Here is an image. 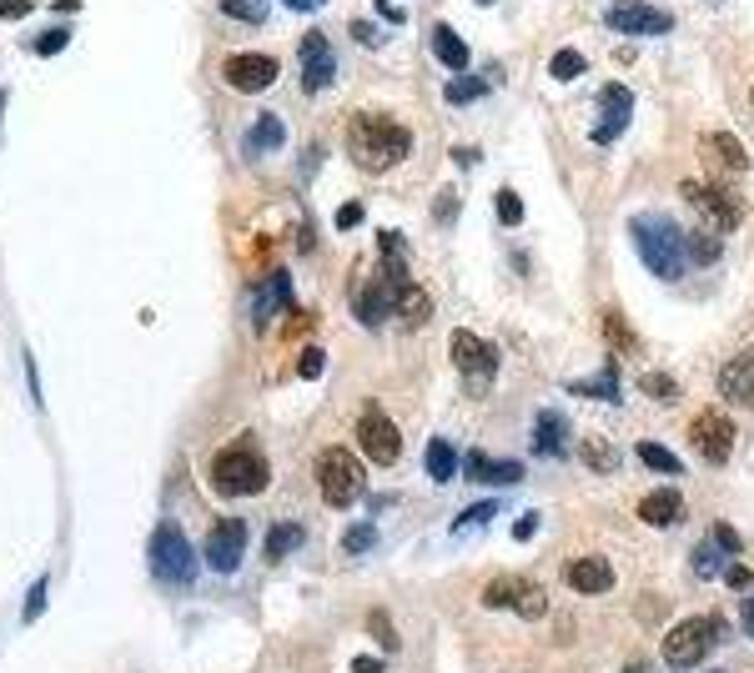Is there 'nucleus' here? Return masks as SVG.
Returning a JSON list of instances; mask_svg holds the SVG:
<instances>
[{
	"label": "nucleus",
	"mask_w": 754,
	"mask_h": 673,
	"mask_svg": "<svg viewBox=\"0 0 754 673\" xmlns=\"http://www.w3.org/2000/svg\"><path fill=\"white\" fill-rule=\"evenodd\" d=\"M413 151V131L403 121L382 117V111H357L348 121V156L363 171H392Z\"/></svg>",
	"instance_id": "obj_1"
},
{
	"label": "nucleus",
	"mask_w": 754,
	"mask_h": 673,
	"mask_svg": "<svg viewBox=\"0 0 754 673\" xmlns=\"http://www.w3.org/2000/svg\"><path fill=\"white\" fill-rule=\"evenodd\" d=\"M629 236H634L639 257L654 277L664 282H679L684 267H690V236L674 227V217H659V211H644V217L629 221Z\"/></svg>",
	"instance_id": "obj_2"
},
{
	"label": "nucleus",
	"mask_w": 754,
	"mask_h": 673,
	"mask_svg": "<svg viewBox=\"0 0 754 673\" xmlns=\"http://www.w3.org/2000/svg\"><path fill=\"white\" fill-rule=\"evenodd\" d=\"M207 478H211V488H217L221 498H247V492L267 488L272 467H267V457H262L257 442L236 438V442H227V448H217V457H211V467H207Z\"/></svg>",
	"instance_id": "obj_3"
},
{
	"label": "nucleus",
	"mask_w": 754,
	"mask_h": 673,
	"mask_svg": "<svg viewBox=\"0 0 754 673\" xmlns=\"http://www.w3.org/2000/svg\"><path fill=\"white\" fill-rule=\"evenodd\" d=\"M719 634H725L719 613H694V619L674 623V628H669V638H664V663H669L674 673L694 669V663L709 659V648L719 644Z\"/></svg>",
	"instance_id": "obj_4"
},
{
	"label": "nucleus",
	"mask_w": 754,
	"mask_h": 673,
	"mask_svg": "<svg viewBox=\"0 0 754 673\" xmlns=\"http://www.w3.org/2000/svg\"><path fill=\"white\" fill-rule=\"evenodd\" d=\"M151 573L161 583H192L196 578V553H192V538H186L177 523H157L151 533Z\"/></svg>",
	"instance_id": "obj_5"
},
{
	"label": "nucleus",
	"mask_w": 754,
	"mask_h": 673,
	"mask_svg": "<svg viewBox=\"0 0 754 673\" xmlns=\"http://www.w3.org/2000/svg\"><path fill=\"white\" fill-rule=\"evenodd\" d=\"M317 482H323L327 507H352L363 503V467L352 463L348 448H327L317 463Z\"/></svg>",
	"instance_id": "obj_6"
},
{
	"label": "nucleus",
	"mask_w": 754,
	"mask_h": 673,
	"mask_svg": "<svg viewBox=\"0 0 754 673\" xmlns=\"http://www.w3.org/2000/svg\"><path fill=\"white\" fill-rule=\"evenodd\" d=\"M357 448H363L367 463H382V467H392L403 457V432H398V423L377 402H367L363 417H357Z\"/></svg>",
	"instance_id": "obj_7"
},
{
	"label": "nucleus",
	"mask_w": 754,
	"mask_h": 673,
	"mask_svg": "<svg viewBox=\"0 0 754 673\" xmlns=\"http://www.w3.org/2000/svg\"><path fill=\"white\" fill-rule=\"evenodd\" d=\"M684 201H690L715 232H734L744 221V201L729 192L725 182H684Z\"/></svg>",
	"instance_id": "obj_8"
},
{
	"label": "nucleus",
	"mask_w": 754,
	"mask_h": 673,
	"mask_svg": "<svg viewBox=\"0 0 754 673\" xmlns=\"http://www.w3.org/2000/svg\"><path fill=\"white\" fill-rule=\"evenodd\" d=\"M483 609H513L519 619H544L548 594L534 578H494L483 588Z\"/></svg>",
	"instance_id": "obj_9"
},
{
	"label": "nucleus",
	"mask_w": 754,
	"mask_h": 673,
	"mask_svg": "<svg viewBox=\"0 0 754 673\" xmlns=\"http://www.w3.org/2000/svg\"><path fill=\"white\" fill-rule=\"evenodd\" d=\"M700 161H704V171H709V182H734V176L750 171V151H744L740 136H729V131H704Z\"/></svg>",
	"instance_id": "obj_10"
},
{
	"label": "nucleus",
	"mask_w": 754,
	"mask_h": 673,
	"mask_svg": "<svg viewBox=\"0 0 754 673\" xmlns=\"http://www.w3.org/2000/svg\"><path fill=\"white\" fill-rule=\"evenodd\" d=\"M604 26L619 30V36H669V30H674V15L649 5V0H619V5L604 15Z\"/></svg>",
	"instance_id": "obj_11"
},
{
	"label": "nucleus",
	"mask_w": 754,
	"mask_h": 673,
	"mask_svg": "<svg viewBox=\"0 0 754 673\" xmlns=\"http://www.w3.org/2000/svg\"><path fill=\"white\" fill-rule=\"evenodd\" d=\"M690 448L704 457V463H729V453H734V423H729L725 413H715V407H704V413H694L690 423Z\"/></svg>",
	"instance_id": "obj_12"
},
{
	"label": "nucleus",
	"mask_w": 754,
	"mask_h": 673,
	"mask_svg": "<svg viewBox=\"0 0 754 673\" xmlns=\"http://www.w3.org/2000/svg\"><path fill=\"white\" fill-rule=\"evenodd\" d=\"M453 367L463 377H469V388H488V377L498 372V347L494 342H483V337H473L469 327L463 332H453Z\"/></svg>",
	"instance_id": "obj_13"
},
{
	"label": "nucleus",
	"mask_w": 754,
	"mask_h": 673,
	"mask_svg": "<svg viewBox=\"0 0 754 673\" xmlns=\"http://www.w3.org/2000/svg\"><path fill=\"white\" fill-rule=\"evenodd\" d=\"M277 56L267 51H236L227 56V65H221V76H227V86H236V91H267L277 81Z\"/></svg>",
	"instance_id": "obj_14"
},
{
	"label": "nucleus",
	"mask_w": 754,
	"mask_h": 673,
	"mask_svg": "<svg viewBox=\"0 0 754 673\" xmlns=\"http://www.w3.org/2000/svg\"><path fill=\"white\" fill-rule=\"evenodd\" d=\"M629 117H634V91L629 86H619V81H609L604 91H598V126H594V142L609 146L613 136H624Z\"/></svg>",
	"instance_id": "obj_15"
},
{
	"label": "nucleus",
	"mask_w": 754,
	"mask_h": 673,
	"mask_svg": "<svg viewBox=\"0 0 754 673\" xmlns=\"http://www.w3.org/2000/svg\"><path fill=\"white\" fill-rule=\"evenodd\" d=\"M332 76H338V61H332V46H327L323 30H307L302 36V91L317 96L332 86Z\"/></svg>",
	"instance_id": "obj_16"
},
{
	"label": "nucleus",
	"mask_w": 754,
	"mask_h": 673,
	"mask_svg": "<svg viewBox=\"0 0 754 673\" xmlns=\"http://www.w3.org/2000/svg\"><path fill=\"white\" fill-rule=\"evenodd\" d=\"M242 553H247V523H242V518L217 523L211 538H207V563H211V568H217V573H236Z\"/></svg>",
	"instance_id": "obj_17"
},
{
	"label": "nucleus",
	"mask_w": 754,
	"mask_h": 673,
	"mask_svg": "<svg viewBox=\"0 0 754 673\" xmlns=\"http://www.w3.org/2000/svg\"><path fill=\"white\" fill-rule=\"evenodd\" d=\"M392 297H398V282H392L388 272L377 277V282H367L363 292H357V302H352L357 322H363V327H382L392 317Z\"/></svg>",
	"instance_id": "obj_18"
},
{
	"label": "nucleus",
	"mask_w": 754,
	"mask_h": 673,
	"mask_svg": "<svg viewBox=\"0 0 754 673\" xmlns=\"http://www.w3.org/2000/svg\"><path fill=\"white\" fill-rule=\"evenodd\" d=\"M463 473L473 482H488V488H513V482H523V463H498V457L478 453V448L463 457Z\"/></svg>",
	"instance_id": "obj_19"
},
{
	"label": "nucleus",
	"mask_w": 754,
	"mask_h": 673,
	"mask_svg": "<svg viewBox=\"0 0 754 673\" xmlns=\"http://www.w3.org/2000/svg\"><path fill=\"white\" fill-rule=\"evenodd\" d=\"M563 578H569L573 594H609L613 588V568L604 558H573L569 568H563Z\"/></svg>",
	"instance_id": "obj_20"
},
{
	"label": "nucleus",
	"mask_w": 754,
	"mask_h": 673,
	"mask_svg": "<svg viewBox=\"0 0 754 673\" xmlns=\"http://www.w3.org/2000/svg\"><path fill=\"white\" fill-rule=\"evenodd\" d=\"M719 392H725L729 402H740V407H754V347L740 352V357L719 372Z\"/></svg>",
	"instance_id": "obj_21"
},
{
	"label": "nucleus",
	"mask_w": 754,
	"mask_h": 673,
	"mask_svg": "<svg viewBox=\"0 0 754 673\" xmlns=\"http://www.w3.org/2000/svg\"><path fill=\"white\" fill-rule=\"evenodd\" d=\"M569 448V417L563 413H538L534 417V453L538 457H563Z\"/></svg>",
	"instance_id": "obj_22"
},
{
	"label": "nucleus",
	"mask_w": 754,
	"mask_h": 673,
	"mask_svg": "<svg viewBox=\"0 0 754 673\" xmlns=\"http://www.w3.org/2000/svg\"><path fill=\"white\" fill-rule=\"evenodd\" d=\"M639 518L649 523V528H674V523L684 518V498H679L674 488H659V492H649V498L639 503Z\"/></svg>",
	"instance_id": "obj_23"
},
{
	"label": "nucleus",
	"mask_w": 754,
	"mask_h": 673,
	"mask_svg": "<svg viewBox=\"0 0 754 673\" xmlns=\"http://www.w3.org/2000/svg\"><path fill=\"white\" fill-rule=\"evenodd\" d=\"M433 56H438L448 71H469V61H473V51L463 46V36H458L453 26H433Z\"/></svg>",
	"instance_id": "obj_24"
},
{
	"label": "nucleus",
	"mask_w": 754,
	"mask_h": 673,
	"mask_svg": "<svg viewBox=\"0 0 754 673\" xmlns=\"http://www.w3.org/2000/svg\"><path fill=\"white\" fill-rule=\"evenodd\" d=\"M428 311H433V297L423 292V286H413V282L398 286V297H392V317H398V322L417 327L423 317H428Z\"/></svg>",
	"instance_id": "obj_25"
},
{
	"label": "nucleus",
	"mask_w": 754,
	"mask_h": 673,
	"mask_svg": "<svg viewBox=\"0 0 754 673\" xmlns=\"http://www.w3.org/2000/svg\"><path fill=\"white\" fill-rule=\"evenodd\" d=\"M423 467H428V478H433V482H448V478L458 473V453H453V448H448L442 438H433V442H428V453H423Z\"/></svg>",
	"instance_id": "obj_26"
},
{
	"label": "nucleus",
	"mask_w": 754,
	"mask_h": 673,
	"mask_svg": "<svg viewBox=\"0 0 754 673\" xmlns=\"http://www.w3.org/2000/svg\"><path fill=\"white\" fill-rule=\"evenodd\" d=\"M442 96H448L453 106H473V101L488 96V81H483V76H453L448 86H442Z\"/></svg>",
	"instance_id": "obj_27"
},
{
	"label": "nucleus",
	"mask_w": 754,
	"mask_h": 673,
	"mask_svg": "<svg viewBox=\"0 0 754 673\" xmlns=\"http://www.w3.org/2000/svg\"><path fill=\"white\" fill-rule=\"evenodd\" d=\"M297 543H302V528H297V523H277V528L267 533V563H282V558L292 553Z\"/></svg>",
	"instance_id": "obj_28"
},
{
	"label": "nucleus",
	"mask_w": 754,
	"mask_h": 673,
	"mask_svg": "<svg viewBox=\"0 0 754 673\" xmlns=\"http://www.w3.org/2000/svg\"><path fill=\"white\" fill-rule=\"evenodd\" d=\"M579 453H584V463L594 467V473H613V467H619L613 442H604V438H584V448H579Z\"/></svg>",
	"instance_id": "obj_29"
},
{
	"label": "nucleus",
	"mask_w": 754,
	"mask_h": 673,
	"mask_svg": "<svg viewBox=\"0 0 754 673\" xmlns=\"http://www.w3.org/2000/svg\"><path fill=\"white\" fill-rule=\"evenodd\" d=\"M634 457H644V463H649L654 473H674V478H679V473H684V463H679V457L669 453V448H659V442H639V448H634Z\"/></svg>",
	"instance_id": "obj_30"
},
{
	"label": "nucleus",
	"mask_w": 754,
	"mask_h": 673,
	"mask_svg": "<svg viewBox=\"0 0 754 673\" xmlns=\"http://www.w3.org/2000/svg\"><path fill=\"white\" fill-rule=\"evenodd\" d=\"M272 307H292V282H287V272H272V292L257 302V327H267V311Z\"/></svg>",
	"instance_id": "obj_31"
},
{
	"label": "nucleus",
	"mask_w": 754,
	"mask_h": 673,
	"mask_svg": "<svg viewBox=\"0 0 754 673\" xmlns=\"http://www.w3.org/2000/svg\"><path fill=\"white\" fill-rule=\"evenodd\" d=\"M719 257H725V246H719L715 232H694L690 236V261H694V267H715Z\"/></svg>",
	"instance_id": "obj_32"
},
{
	"label": "nucleus",
	"mask_w": 754,
	"mask_h": 673,
	"mask_svg": "<svg viewBox=\"0 0 754 673\" xmlns=\"http://www.w3.org/2000/svg\"><path fill=\"white\" fill-rule=\"evenodd\" d=\"M588 71V61L579 51H554V61H548V76L554 81H579Z\"/></svg>",
	"instance_id": "obj_33"
},
{
	"label": "nucleus",
	"mask_w": 754,
	"mask_h": 673,
	"mask_svg": "<svg viewBox=\"0 0 754 673\" xmlns=\"http://www.w3.org/2000/svg\"><path fill=\"white\" fill-rule=\"evenodd\" d=\"M719 568H725V548H719L715 538H704L700 553H694V578H715Z\"/></svg>",
	"instance_id": "obj_34"
},
{
	"label": "nucleus",
	"mask_w": 754,
	"mask_h": 673,
	"mask_svg": "<svg viewBox=\"0 0 754 673\" xmlns=\"http://www.w3.org/2000/svg\"><path fill=\"white\" fill-rule=\"evenodd\" d=\"M217 5L232 15V21H247V26H262V21H267V0H217Z\"/></svg>",
	"instance_id": "obj_35"
},
{
	"label": "nucleus",
	"mask_w": 754,
	"mask_h": 673,
	"mask_svg": "<svg viewBox=\"0 0 754 673\" xmlns=\"http://www.w3.org/2000/svg\"><path fill=\"white\" fill-rule=\"evenodd\" d=\"M604 332H609L613 352H639V337L624 327V317H619V311H604Z\"/></svg>",
	"instance_id": "obj_36"
},
{
	"label": "nucleus",
	"mask_w": 754,
	"mask_h": 673,
	"mask_svg": "<svg viewBox=\"0 0 754 673\" xmlns=\"http://www.w3.org/2000/svg\"><path fill=\"white\" fill-rule=\"evenodd\" d=\"M573 392H579V397H604V402H619V397H624V388L613 382V367L598 377V382H573Z\"/></svg>",
	"instance_id": "obj_37"
},
{
	"label": "nucleus",
	"mask_w": 754,
	"mask_h": 673,
	"mask_svg": "<svg viewBox=\"0 0 754 673\" xmlns=\"http://www.w3.org/2000/svg\"><path fill=\"white\" fill-rule=\"evenodd\" d=\"M252 151H267V146H282V121L277 117H257V126H252Z\"/></svg>",
	"instance_id": "obj_38"
},
{
	"label": "nucleus",
	"mask_w": 754,
	"mask_h": 673,
	"mask_svg": "<svg viewBox=\"0 0 754 673\" xmlns=\"http://www.w3.org/2000/svg\"><path fill=\"white\" fill-rule=\"evenodd\" d=\"M367 634H373L377 644L388 648V653H398V644H403V638H398V628H392V623H388V613H382V609H373V613H367Z\"/></svg>",
	"instance_id": "obj_39"
},
{
	"label": "nucleus",
	"mask_w": 754,
	"mask_h": 673,
	"mask_svg": "<svg viewBox=\"0 0 754 673\" xmlns=\"http://www.w3.org/2000/svg\"><path fill=\"white\" fill-rule=\"evenodd\" d=\"M639 388L649 392V397H659V402H669V397H679V382L669 372H649V377H639Z\"/></svg>",
	"instance_id": "obj_40"
},
{
	"label": "nucleus",
	"mask_w": 754,
	"mask_h": 673,
	"mask_svg": "<svg viewBox=\"0 0 754 673\" xmlns=\"http://www.w3.org/2000/svg\"><path fill=\"white\" fill-rule=\"evenodd\" d=\"M494 207H498V221H503V227H519V221H523V196H519V192H508V186L498 192Z\"/></svg>",
	"instance_id": "obj_41"
},
{
	"label": "nucleus",
	"mask_w": 754,
	"mask_h": 673,
	"mask_svg": "<svg viewBox=\"0 0 754 673\" xmlns=\"http://www.w3.org/2000/svg\"><path fill=\"white\" fill-rule=\"evenodd\" d=\"M373 538H377L373 523H357V528L342 533V548H348V553H367V548H373Z\"/></svg>",
	"instance_id": "obj_42"
},
{
	"label": "nucleus",
	"mask_w": 754,
	"mask_h": 673,
	"mask_svg": "<svg viewBox=\"0 0 754 673\" xmlns=\"http://www.w3.org/2000/svg\"><path fill=\"white\" fill-rule=\"evenodd\" d=\"M433 217H438V227H453V221H458V192H453V186H442V192H438Z\"/></svg>",
	"instance_id": "obj_43"
},
{
	"label": "nucleus",
	"mask_w": 754,
	"mask_h": 673,
	"mask_svg": "<svg viewBox=\"0 0 754 673\" xmlns=\"http://www.w3.org/2000/svg\"><path fill=\"white\" fill-rule=\"evenodd\" d=\"M494 513H498V503H478V507H469V513H458V518H453V533L478 528V523H488Z\"/></svg>",
	"instance_id": "obj_44"
},
{
	"label": "nucleus",
	"mask_w": 754,
	"mask_h": 673,
	"mask_svg": "<svg viewBox=\"0 0 754 673\" xmlns=\"http://www.w3.org/2000/svg\"><path fill=\"white\" fill-rule=\"evenodd\" d=\"M709 538H715V543L725 548V553H740V548H744V538H740L734 528H729V523H715V528H709Z\"/></svg>",
	"instance_id": "obj_45"
},
{
	"label": "nucleus",
	"mask_w": 754,
	"mask_h": 673,
	"mask_svg": "<svg viewBox=\"0 0 754 673\" xmlns=\"http://www.w3.org/2000/svg\"><path fill=\"white\" fill-rule=\"evenodd\" d=\"M65 40H71V30H61V26H56V30H46V36L36 40V56H56V51H61V46H65Z\"/></svg>",
	"instance_id": "obj_46"
},
{
	"label": "nucleus",
	"mask_w": 754,
	"mask_h": 673,
	"mask_svg": "<svg viewBox=\"0 0 754 673\" xmlns=\"http://www.w3.org/2000/svg\"><path fill=\"white\" fill-rule=\"evenodd\" d=\"M323 363H327L323 347H307V352L297 357V372H302V377H317V372H323Z\"/></svg>",
	"instance_id": "obj_47"
},
{
	"label": "nucleus",
	"mask_w": 754,
	"mask_h": 673,
	"mask_svg": "<svg viewBox=\"0 0 754 673\" xmlns=\"http://www.w3.org/2000/svg\"><path fill=\"white\" fill-rule=\"evenodd\" d=\"M36 11V0H0V15L5 21H21V15H31Z\"/></svg>",
	"instance_id": "obj_48"
},
{
	"label": "nucleus",
	"mask_w": 754,
	"mask_h": 673,
	"mask_svg": "<svg viewBox=\"0 0 754 673\" xmlns=\"http://www.w3.org/2000/svg\"><path fill=\"white\" fill-rule=\"evenodd\" d=\"M317 327V311H297L292 322H287V337H302V332H313Z\"/></svg>",
	"instance_id": "obj_49"
},
{
	"label": "nucleus",
	"mask_w": 754,
	"mask_h": 673,
	"mask_svg": "<svg viewBox=\"0 0 754 673\" xmlns=\"http://www.w3.org/2000/svg\"><path fill=\"white\" fill-rule=\"evenodd\" d=\"M40 609H46V583H36V588H31V598H26V623L40 619Z\"/></svg>",
	"instance_id": "obj_50"
},
{
	"label": "nucleus",
	"mask_w": 754,
	"mask_h": 673,
	"mask_svg": "<svg viewBox=\"0 0 754 673\" xmlns=\"http://www.w3.org/2000/svg\"><path fill=\"white\" fill-rule=\"evenodd\" d=\"M373 5H377V15H382L388 26H403V21H408V11H398L392 0H373Z\"/></svg>",
	"instance_id": "obj_51"
},
{
	"label": "nucleus",
	"mask_w": 754,
	"mask_h": 673,
	"mask_svg": "<svg viewBox=\"0 0 754 673\" xmlns=\"http://www.w3.org/2000/svg\"><path fill=\"white\" fill-rule=\"evenodd\" d=\"M357 221H363V207H357V201H348V207H338V227H342V232H352Z\"/></svg>",
	"instance_id": "obj_52"
},
{
	"label": "nucleus",
	"mask_w": 754,
	"mask_h": 673,
	"mask_svg": "<svg viewBox=\"0 0 754 673\" xmlns=\"http://www.w3.org/2000/svg\"><path fill=\"white\" fill-rule=\"evenodd\" d=\"M534 533H538V513H523V518L513 523V538H519V543L523 538H534Z\"/></svg>",
	"instance_id": "obj_53"
},
{
	"label": "nucleus",
	"mask_w": 754,
	"mask_h": 673,
	"mask_svg": "<svg viewBox=\"0 0 754 673\" xmlns=\"http://www.w3.org/2000/svg\"><path fill=\"white\" fill-rule=\"evenodd\" d=\"M725 583H729V588H740V594H744V588H750V583H754V573H750V568H729V573H725Z\"/></svg>",
	"instance_id": "obj_54"
},
{
	"label": "nucleus",
	"mask_w": 754,
	"mask_h": 673,
	"mask_svg": "<svg viewBox=\"0 0 754 673\" xmlns=\"http://www.w3.org/2000/svg\"><path fill=\"white\" fill-rule=\"evenodd\" d=\"M352 673H388L377 659H352Z\"/></svg>",
	"instance_id": "obj_55"
},
{
	"label": "nucleus",
	"mask_w": 754,
	"mask_h": 673,
	"mask_svg": "<svg viewBox=\"0 0 754 673\" xmlns=\"http://www.w3.org/2000/svg\"><path fill=\"white\" fill-rule=\"evenodd\" d=\"M352 36L363 40V46H377V30H373V26H363V21H357V26H352Z\"/></svg>",
	"instance_id": "obj_56"
},
{
	"label": "nucleus",
	"mask_w": 754,
	"mask_h": 673,
	"mask_svg": "<svg viewBox=\"0 0 754 673\" xmlns=\"http://www.w3.org/2000/svg\"><path fill=\"white\" fill-rule=\"evenodd\" d=\"M453 161H458V167H478V151H469V146H458Z\"/></svg>",
	"instance_id": "obj_57"
},
{
	"label": "nucleus",
	"mask_w": 754,
	"mask_h": 673,
	"mask_svg": "<svg viewBox=\"0 0 754 673\" xmlns=\"http://www.w3.org/2000/svg\"><path fill=\"white\" fill-rule=\"evenodd\" d=\"M282 5H292V11H313V5H327V0H282Z\"/></svg>",
	"instance_id": "obj_58"
},
{
	"label": "nucleus",
	"mask_w": 754,
	"mask_h": 673,
	"mask_svg": "<svg viewBox=\"0 0 754 673\" xmlns=\"http://www.w3.org/2000/svg\"><path fill=\"white\" fill-rule=\"evenodd\" d=\"M744 634L754 638V603H744Z\"/></svg>",
	"instance_id": "obj_59"
},
{
	"label": "nucleus",
	"mask_w": 754,
	"mask_h": 673,
	"mask_svg": "<svg viewBox=\"0 0 754 673\" xmlns=\"http://www.w3.org/2000/svg\"><path fill=\"white\" fill-rule=\"evenodd\" d=\"M624 673H649V669H644V663H629V669Z\"/></svg>",
	"instance_id": "obj_60"
},
{
	"label": "nucleus",
	"mask_w": 754,
	"mask_h": 673,
	"mask_svg": "<svg viewBox=\"0 0 754 673\" xmlns=\"http://www.w3.org/2000/svg\"><path fill=\"white\" fill-rule=\"evenodd\" d=\"M478 5H494V0H478Z\"/></svg>",
	"instance_id": "obj_61"
},
{
	"label": "nucleus",
	"mask_w": 754,
	"mask_h": 673,
	"mask_svg": "<svg viewBox=\"0 0 754 673\" xmlns=\"http://www.w3.org/2000/svg\"><path fill=\"white\" fill-rule=\"evenodd\" d=\"M750 96H754V91H750Z\"/></svg>",
	"instance_id": "obj_62"
}]
</instances>
